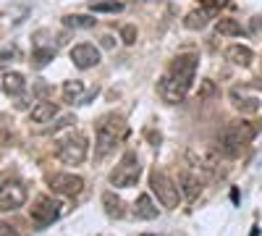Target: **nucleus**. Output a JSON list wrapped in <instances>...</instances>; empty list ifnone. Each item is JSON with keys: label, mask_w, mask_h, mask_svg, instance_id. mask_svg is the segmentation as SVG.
I'll list each match as a JSON object with an SVG mask.
<instances>
[{"label": "nucleus", "mask_w": 262, "mask_h": 236, "mask_svg": "<svg viewBox=\"0 0 262 236\" xmlns=\"http://www.w3.org/2000/svg\"><path fill=\"white\" fill-rule=\"evenodd\" d=\"M121 39L126 42V45H134L137 42V27H123L121 29Z\"/></svg>", "instance_id": "nucleus-26"}, {"label": "nucleus", "mask_w": 262, "mask_h": 236, "mask_svg": "<svg viewBox=\"0 0 262 236\" xmlns=\"http://www.w3.org/2000/svg\"><path fill=\"white\" fill-rule=\"evenodd\" d=\"M102 205H105V212L111 218H123L126 216V210H123V200L121 197H116L113 191H105L102 195Z\"/></svg>", "instance_id": "nucleus-18"}, {"label": "nucleus", "mask_w": 262, "mask_h": 236, "mask_svg": "<svg viewBox=\"0 0 262 236\" xmlns=\"http://www.w3.org/2000/svg\"><path fill=\"white\" fill-rule=\"evenodd\" d=\"M158 205L152 202V197L149 195H139L137 197V202H134V216L137 218H142V221H155L158 218Z\"/></svg>", "instance_id": "nucleus-14"}, {"label": "nucleus", "mask_w": 262, "mask_h": 236, "mask_svg": "<svg viewBox=\"0 0 262 236\" xmlns=\"http://www.w3.org/2000/svg\"><path fill=\"white\" fill-rule=\"evenodd\" d=\"M71 60L74 66L86 71V69H95L100 63V50L95 45H90V42H81V45H74L71 48Z\"/></svg>", "instance_id": "nucleus-11"}, {"label": "nucleus", "mask_w": 262, "mask_h": 236, "mask_svg": "<svg viewBox=\"0 0 262 236\" xmlns=\"http://www.w3.org/2000/svg\"><path fill=\"white\" fill-rule=\"evenodd\" d=\"M186 168L194 170L196 176L202 181H210L217 176V170H221V155H217V149H210V147H191L186 153Z\"/></svg>", "instance_id": "nucleus-4"}, {"label": "nucleus", "mask_w": 262, "mask_h": 236, "mask_svg": "<svg viewBox=\"0 0 262 236\" xmlns=\"http://www.w3.org/2000/svg\"><path fill=\"white\" fill-rule=\"evenodd\" d=\"M139 174H142V165H139L137 153H126V155L118 160V165L111 170V184H113V186H121V189L134 186V184L139 181Z\"/></svg>", "instance_id": "nucleus-6"}, {"label": "nucleus", "mask_w": 262, "mask_h": 236, "mask_svg": "<svg viewBox=\"0 0 262 236\" xmlns=\"http://www.w3.org/2000/svg\"><path fill=\"white\" fill-rule=\"evenodd\" d=\"M95 137H97V155H107L111 149H116V144L126 137V121L123 116L116 113H107L97 121L95 126Z\"/></svg>", "instance_id": "nucleus-3"}, {"label": "nucleus", "mask_w": 262, "mask_h": 236, "mask_svg": "<svg viewBox=\"0 0 262 236\" xmlns=\"http://www.w3.org/2000/svg\"><path fill=\"white\" fill-rule=\"evenodd\" d=\"M252 32H257V34L262 32V16H254L252 18Z\"/></svg>", "instance_id": "nucleus-29"}, {"label": "nucleus", "mask_w": 262, "mask_h": 236, "mask_svg": "<svg viewBox=\"0 0 262 236\" xmlns=\"http://www.w3.org/2000/svg\"><path fill=\"white\" fill-rule=\"evenodd\" d=\"M53 58H55V48H34V53H32V63L37 69L48 66Z\"/></svg>", "instance_id": "nucleus-24"}, {"label": "nucleus", "mask_w": 262, "mask_h": 236, "mask_svg": "<svg viewBox=\"0 0 262 236\" xmlns=\"http://www.w3.org/2000/svg\"><path fill=\"white\" fill-rule=\"evenodd\" d=\"M55 153H58L60 163H66V165H79V163H84V160H86L90 144H86V137H84V134L71 132V134H66L63 139H58Z\"/></svg>", "instance_id": "nucleus-5"}, {"label": "nucleus", "mask_w": 262, "mask_h": 236, "mask_svg": "<svg viewBox=\"0 0 262 236\" xmlns=\"http://www.w3.org/2000/svg\"><path fill=\"white\" fill-rule=\"evenodd\" d=\"M29 216H32V223H34L37 228H48L50 223L58 221L60 205H58L53 197H37L34 205L29 207Z\"/></svg>", "instance_id": "nucleus-9"}, {"label": "nucleus", "mask_w": 262, "mask_h": 236, "mask_svg": "<svg viewBox=\"0 0 262 236\" xmlns=\"http://www.w3.org/2000/svg\"><path fill=\"white\" fill-rule=\"evenodd\" d=\"M226 58L231 60V63H236V66H252V60H254V53L247 48V45H231L228 50H226Z\"/></svg>", "instance_id": "nucleus-16"}, {"label": "nucleus", "mask_w": 262, "mask_h": 236, "mask_svg": "<svg viewBox=\"0 0 262 236\" xmlns=\"http://www.w3.org/2000/svg\"><path fill=\"white\" fill-rule=\"evenodd\" d=\"M63 24L66 27H71V29H92L97 24V18L92 16H81V13H71V16H66L63 18Z\"/></svg>", "instance_id": "nucleus-21"}, {"label": "nucleus", "mask_w": 262, "mask_h": 236, "mask_svg": "<svg viewBox=\"0 0 262 236\" xmlns=\"http://www.w3.org/2000/svg\"><path fill=\"white\" fill-rule=\"evenodd\" d=\"M24 90H27V81H24V76H21L18 71H11V74L3 76V92H6L8 97L24 95Z\"/></svg>", "instance_id": "nucleus-15"}, {"label": "nucleus", "mask_w": 262, "mask_h": 236, "mask_svg": "<svg viewBox=\"0 0 262 236\" xmlns=\"http://www.w3.org/2000/svg\"><path fill=\"white\" fill-rule=\"evenodd\" d=\"M228 6V0H202V8L207 11V13H215V11H221V8H226Z\"/></svg>", "instance_id": "nucleus-25"}, {"label": "nucleus", "mask_w": 262, "mask_h": 236, "mask_svg": "<svg viewBox=\"0 0 262 236\" xmlns=\"http://www.w3.org/2000/svg\"><path fill=\"white\" fill-rule=\"evenodd\" d=\"M210 16H212V13H207L205 8H200V11H189L186 18H184V27H186V29H205V27H207V21H210Z\"/></svg>", "instance_id": "nucleus-19"}, {"label": "nucleus", "mask_w": 262, "mask_h": 236, "mask_svg": "<svg viewBox=\"0 0 262 236\" xmlns=\"http://www.w3.org/2000/svg\"><path fill=\"white\" fill-rule=\"evenodd\" d=\"M215 32L223 34V37H238L242 34V24L236 18H217L215 21Z\"/></svg>", "instance_id": "nucleus-20"}, {"label": "nucleus", "mask_w": 262, "mask_h": 236, "mask_svg": "<svg viewBox=\"0 0 262 236\" xmlns=\"http://www.w3.org/2000/svg\"><path fill=\"white\" fill-rule=\"evenodd\" d=\"M231 100H233V108H236V111L249 113V116L262 108L259 97H249V95H247V87H233V90H231Z\"/></svg>", "instance_id": "nucleus-13"}, {"label": "nucleus", "mask_w": 262, "mask_h": 236, "mask_svg": "<svg viewBox=\"0 0 262 236\" xmlns=\"http://www.w3.org/2000/svg\"><path fill=\"white\" fill-rule=\"evenodd\" d=\"M149 189L158 195L163 207H179L181 191H179L176 184L168 179V174H163V170H152V174H149Z\"/></svg>", "instance_id": "nucleus-7"}, {"label": "nucleus", "mask_w": 262, "mask_h": 236, "mask_svg": "<svg viewBox=\"0 0 262 236\" xmlns=\"http://www.w3.org/2000/svg\"><path fill=\"white\" fill-rule=\"evenodd\" d=\"M90 8L95 13H121L123 11V3H121V0H92Z\"/></svg>", "instance_id": "nucleus-23"}, {"label": "nucleus", "mask_w": 262, "mask_h": 236, "mask_svg": "<svg viewBox=\"0 0 262 236\" xmlns=\"http://www.w3.org/2000/svg\"><path fill=\"white\" fill-rule=\"evenodd\" d=\"M194 74H196V55L186 53V55H179L173 60L168 66V71L158 81V95L163 97V102H168V105L184 102L186 92L194 84Z\"/></svg>", "instance_id": "nucleus-1"}, {"label": "nucleus", "mask_w": 262, "mask_h": 236, "mask_svg": "<svg viewBox=\"0 0 262 236\" xmlns=\"http://www.w3.org/2000/svg\"><path fill=\"white\" fill-rule=\"evenodd\" d=\"M81 95H84V84H81L79 79L63 84V100H66V102H71V105H74V102L81 100Z\"/></svg>", "instance_id": "nucleus-22"}, {"label": "nucleus", "mask_w": 262, "mask_h": 236, "mask_svg": "<svg viewBox=\"0 0 262 236\" xmlns=\"http://www.w3.org/2000/svg\"><path fill=\"white\" fill-rule=\"evenodd\" d=\"M24 202H27V184L24 181L6 179L3 184H0V210L3 212L24 207Z\"/></svg>", "instance_id": "nucleus-8"}, {"label": "nucleus", "mask_w": 262, "mask_h": 236, "mask_svg": "<svg viewBox=\"0 0 262 236\" xmlns=\"http://www.w3.org/2000/svg\"><path fill=\"white\" fill-rule=\"evenodd\" d=\"M254 137H257V126H252L249 121H233L221 132V137H217V153L236 158V155H242V149Z\"/></svg>", "instance_id": "nucleus-2"}, {"label": "nucleus", "mask_w": 262, "mask_h": 236, "mask_svg": "<svg viewBox=\"0 0 262 236\" xmlns=\"http://www.w3.org/2000/svg\"><path fill=\"white\" fill-rule=\"evenodd\" d=\"M48 186L60 197H76L84 189V179L74 176V174H50L48 176Z\"/></svg>", "instance_id": "nucleus-10"}, {"label": "nucleus", "mask_w": 262, "mask_h": 236, "mask_svg": "<svg viewBox=\"0 0 262 236\" xmlns=\"http://www.w3.org/2000/svg\"><path fill=\"white\" fill-rule=\"evenodd\" d=\"M212 95V81H202V90H200V100L210 97Z\"/></svg>", "instance_id": "nucleus-28"}, {"label": "nucleus", "mask_w": 262, "mask_h": 236, "mask_svg": "<svg viewBox=\"0 0 262 236\" xmlns=\"http://www.w3.org/2000/svg\"><path fill=\"white\" fill-rule=\"evenodd\" d=\"M202 186H205V181L194 174V170H189V168H184L181 174H179V191L189 200V202H194L196 197H200V191H202Z\"/></svg>", "instance_id": "nucleus-12"}, {"label": "nucleus", "mask_w": 262, "mask_h": 236, "mask_svg": "<svg viewBox=\"0 0 262 236\" xmlns=\"http://www.w3.org/2000/svg\"><path fill=\"white\" fill-rule=\"evenodd\" d=\"M249 236H259V226H254V228H252V233H249Z\"/></svg>", "instance_id": "nucleus-30"}, {"label": "nucleus", "mask_w": 262, "mask_h": 236, "mask_svg": "<svg viewBox=\"0 0 262 236\" xmlns=\"http://www.w3.org/2000/svg\"><path fill=\"white\" fill-rule=\"evenodd\" d=\"M0 236H18V233L13 231V226H11V223H6V221H0Z\"/></svg>", "instance_id": "nucleus-27"}, {"label": "nucleus", "mask_w": 262, "mask_h": 236, "mask_svg": "<svg viewBox=\"0 0 262 236\" xmlns=\"http://www.w3.org/2000/svg\"><path fill=\"white\" fill-rule=\"evenodd\" d=\"M55 116H58V105H55V102H48V100L37 102L34 108H32V121H34V123H48V121H53Z\"/></svg>", "instance_id": "nucleus-17"}]
</instances>
